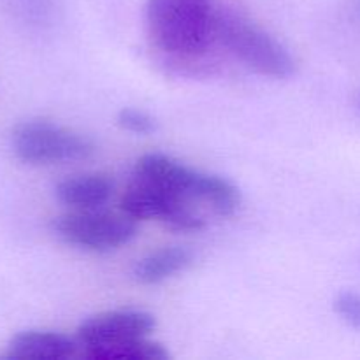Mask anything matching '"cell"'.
Returning a JSON list of instances; mask_svg holds the SVG:
<instances>
[{"label":"cell","instance_id":"10","mask_svg":"<svg viewBox=\"0 0 360 360\" xmlns=\"http://www.w3.org/2000/svg\"><path fill=\"white\" fill-rule=\"evenodd\" d=\"M193 253L185 246H164L137 260L134 276L143 285H158L192 264Z\"/></svg>","mask_w":360,"mask_h":360},{"label":"cell","instance_id":"1","mask_svg":"<svg viewBox=\"0 0 360 360\" xmlns=\"http://www.w3.org/2000/svg\"><path fill=\"white\" fill-rule=\"evenodd\" d=\"M150 37L164 53L197 56L217 41V9L211 0H148Z\"/></svg>","mask_w":360,"mask_h":360},{"label":"cell","instance_id":"3","mask_svg":"<svg viewBox=\"0 0 360 360\" xmlns=\"http://www.w3.org/2000/svg\"><path fill=\"white\" fill-rule=\"evenodd\" d=\"M217 41L262 76L287 79L295 74L297 63L290 51L241 13L217 9Z\"/></svg>","mask_w":360,"mask_h":360},{"label":"cell","instance_id":"5","mask_svg":"<svg viewBox=\"0 0 360 360\" xmlns=\"http://www.w3.org/2000/svg\"><path fill=\"white\" fill-rule=\"evenodd\" d=\"M137 220L122 213L95 210H72L55 218L53 234L65 245L84 252L109 253L129 245L137 236Z\"/></svg>","mask_w":360,"mask_h":360},{"label":"cell","instance_id":"2","mask_svg":"<svg viewBox=\"0 0 360 360\" xmlns=\"http://www.w3.org/2000/svg\"><path fill=\"white\" fill-rule=\"evenodd\" d=\"M136 178L150 181L185 200L206 202L220 217H231L241 204L238 186L217 174L197 171L176 158L148 153L136 165Z\"/></svg>","mask_w":360,"mask_h":360},{"label":"cell","instance_id":"7","mask_svg":"<svg viewBox=\"0 0 360 360\" xmlns=\"http://www.w3.org/2000/svg\"><path fill=\"white\" fill-rule=\"evenodd\" d=\"M157 322L143 309H112L97 313L77 327V341L83 348L116 343L130 338L148 336Z\"/></svg>","mask_w":360,"mask_h":360},{"label":"cell","instance_id":"6","mask_svg":"<svg viewBox=\"0 0 360 360\" xmlns=\"http://www.w3.org/2000/svg\"><path fill=\"white\" fill-rule=\"evenodd\" d=\"M122 211L134 220H158L174 231L192 232L204 227V217L188 200L141 178L123 193Z\"/></svg>","mask_w":360,"mask_h":360},{"label":"cell","instance_id":"11","mask_svg":"<svg viewBox=\"0 0 360 360\" xmlns=\"http://www.w3.org/2000/svg\"><path fill=\"white\" fill-rule=\"evenodd\" d=\"M84 357L94 360H169L171 354L164 345L143 336L98 347H86Z\"/></svg>","mask_w":360,"mask_h":360},{"label":"cell","instance_id":"13","mask_svg":"<svg viewBox=\"0 0 360 360\" xmlns=\"http://www.w3.org/2000/svg\"><path fill=\"white\" fill-rule=\"evenodd\" d=\"M118 125L129 132L139 134V136H148L157 130V122L148 112L134 108H123L118 112Z\"/></svg>","mask_w":360,"mask_h":360},{"label":"cell","instance_id":"12","mask_svg":"<svg viewBox=\"0 0 360 360\" xmlns=\"http://www.w3.org/2000/svg\"><path fill=\"white\" fill-rule=\"evenodd\" d=\"M13 13L28 25L41 27L53 18L56 0H9Z\"/></svg>","mask_w":360,"mask_h":360},{"label":"cell","instance_id":"9","mask_svg":"<svg viewBox=\"0 0 360 360\" xmlns=\"http://www.w3.org/2000/svg\"><path fill=\"white\" fill-rule=\"evenodd\" d=\"M115 192V181L108 174L90 172L62 179L56 185L55 195L72 210H95L108 202Z\"/></svg>","mask_w":360,"mask_h":360},{"label":"cell","instance_id":"14","mask_svg":"<svg viewBox=\"0 0 360 360\" xmlns=\"http://www.w3.org/2000/svg\"><path fill=\"white\" fill-rule=\"evenodd\" d=\"M334 309L345 323L360 330V294L359 292H341L334 299Z\"/></svg>","mask_w":360,"mask_h":360},{"label":"cell","instance_id":"8","mask_svg":"<svg viewBox=\"0 0 360 360\" xmlns=\"http://www.w3.org/2000/svg\"><path fill=\"white\" fill-rule=\"evenodd\" d=\"M72 338L53 330H23L11 340L7 359L14 360H63L76 355Z\"/></svg>","mask_w":360,"mask_h":360},{"label":"cell","instance_id":"4","mask_svg":"<svg viewBox=\"0 0 360 360\" xmlns=\"http://www.w3.org/2000/svg\"><path fill=\"white\" fill-rule=\"evenodd\" d=\"M11 146L21 162L30 165H53L84 160L95 153V143L77 130L48 120H30L16 125Z\"/></svg>","mask_w":360,"mask_h":360},{"label":"cell","instance_id":"15","mask_svg":"<svg viewBox=\"0 0 360 360\" xmlns=\"http://www.w3.org/2000/svg\"><path fill=\"white\" fill-rule=\"evenodd\" d=\"M359 9H360V0H359Z\"/></svg>","mask_w":360,"mask_h":360}]
</instances>
